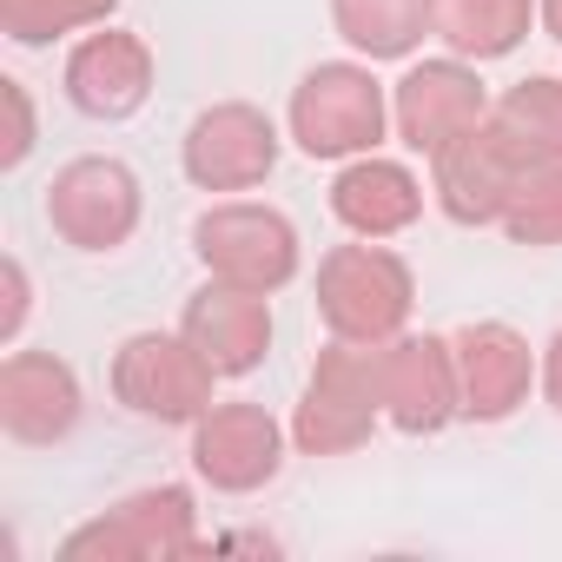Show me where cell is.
<instances>
[{
  "instance_id": "cell-1",
  "label": "cell",
  "mask_w": 562,
  "mask_h": 562,
  "mask_svg": "<svg viewBox=\"0 0 562 562\" xmlns=\"http://www.w3.org/2000/svg\"><path fill=\"white\" fill-rule=\"evenodd\" d=\"M192 238H199V258L212 265V278L238 285V292H271L299 271V232L271 205H218L199 218Z\"/></svg>"
},
{
  "instance_id": "cell-2",
  "label": "cell",
  "mask_w": 562,
  "mask_h": 562,
  "mask_svg": "<svg viewBox=\"0 0 562 562\" xmlns=\"http://www.w3.org/2000/svg\"><path fill=\"white\" fill-rule=\"evenodd\" d=\"M212 364L199 358L192 338H159V331H139L126 338L120 364H113V391L126 397V411L139 417H159V424H199L212 404Z\"/></svg>"
},
{
  "instance_id": "cell-3",
  "label": "cell",
  "mask_w": 562,
  "mask_h": 562,
  "mask_svg": "<svg viewBox=\"0 0 562 562\" xmlns=\"http://www.w3.org/2000/svg\"><path fill=\"white\" fill-rule=\"evenodd\" d=\"M292 133L312 159H351L384 139V93L358 67H318L305 74L292 100Z\"/></svg>"
},
{
  "instance_id": "cell-4",
  "label": "cell",
  "mask_w": 562,
  "mask_h": 562,
  "mask_svg": "<svg viewBox=\"0 0 562 562\" xmlns=\"http://www.w3.org/2000/svg\"><path fill=\"white\" fill-rule=\"evenodd\" d=\"M325 325L338 338H384L411 312V271L384 245H351L325 258Z\"/></svg>"
},
{
  "instance_id": "cell-5",
  "label": "cell",
  "mask_w": 562,
  "mask_h": 562,
  "mask_svg": "<svg viewBox=\"0 0 562 562\" xmlns=\"http://www.w3.org/2000/svg\"><path fill=\"white\" fill-rule=\"evenodd\" d=\"M47 218L80 251H113L139 225V179L126 159H74L47 186Z\"/></svg>"
},
{
  "instance_id": "cell-6",
  "label": "cell",
  "mask_w": 562,
  "mask_h": 562,
  "mask_svg": "<svg viewBox=\"0 0 562 562\" xmlns=\"http://www.w3.org/2000/svg\"><path fill=\"white\" fill-rule=\"evenodd\" d=\"M378 351H358V345H331L325 364L312 371V391H305V417H299V443L331 457L345 443H358L378 417Z\"/></svg>"
},
{
  "instance_id": "cell-7",
  "label": "cell",
  "mask_w": 562,
  "mask_h": 562,
  "mask_svg": "<svg viewBox=\"0 0 562 562\" xmlns=\"http://www.w3.org/2000/svg\"><path fill=\"white\" fill-rule=\"evenodd\" d=\"M186 549H199V536H192V496L179 483L139 490L60 542V555H186Z\"/></svg>"
},
{
  "instance_id": "cell-8",
  "label": "cell",
  "mask_w": 562,
  "mask_h": 562,
  "mask_svg": "<svg viewBox=\"0 0 562 562\" xmlns=\"http://www.w3.org/2000/svg\"><path fill=\"white\" fill-rule=\"evenodd\" d=\"M271 159H278V133L251 106H212L186 133V172L205 192H245L271 172Z\"/></svg>"
},
{
  "instance_id": "cell-9",
  "label": "cell",
  "mask_w": 562,
  "mask_h": 562,
  "mask_svg": "<svg viewBox=\"0 0 562 562\" xmlns=\"http://www.w3.org/2000/svg\"><path fill=\"white\" fill-rule=\"evenodd\" d=\"M80 424V378L47 351H8L0 364V430L14 443H60Z\"/></svg>"
},
{
  "instance_id": "cell-10",
  "label": "cell",
  "mask_w": 562,
  "mask_h": 562,
  "mask_svg": "<svg viewBox=\"0 0 562 562\" xmlns=\"http://www.w3.org/2000/svg\"><path fill=\"white\" fill-rule=\"evenodd\" d=\"M146 93H153V54H146L139 34L106 27V34H87L74 47V60H67V100L87 120H126V113L146 106Z\"/></svg>"
},
{
  "instance_id": "cell-11",
  "label": "cell",
  "mask_w": 562,
  "mask_h": 562,
  "mask_svg": "<svg viewBox=\"0 0 562 562\" xmlns=\"http://www.w3.org/2000/svg\"><path fill=\"white\" fill-rule=\"evenodd\" d=\"M378 397L404 430H443L450 411H463L457 351L437 338H404L397 351L378 358Z\"/></svg>"
},
{
  "instance_id": "cell-12",
  "label": "cell",
  "mask_w": 562,
  "mask_h": 562,
  "mask_svg": "<svg viewBox=\"0 0 562 562\" xmlns=\"http://www.w3.org/2000/svg\"><path fill=\"white\" fill-rule=\"evenodd\" d=\"M192 463L212 490H258L278 476V424L258 404H212L192 430Z\"/></svg>"
},
{
  "instance_id": "cell-13",
  "label": "cell",
  "mask_w": 562,
  "mask_h": 562,
  "mask_svg": "<svg viewBox=\"0 0 562 562\" xmlns=\"http://www.w3.org/2000/svg\"><path fill=\"white\" fill-rule=\"evenodd\" d=\"M397 126L417 153H443L483 126V87L463 67H411L397 87Z\"/></svg>"
},
{
  "instance_id": "cell-14",
  "label": "cell",
  "mask_w": 562,
  "mask_h": 562,
  "mask_svg": "<svg viewBox=\"0 0 562 562\" xmlns=\"http://www.w3.org/2000/svg\"><path fill=\"white\" fill-rule=\"evenodd\" d=\"M186 338L199 345V358H205L218 378H245V371L265 358V345H271L265 292H238V285L199 292L192 312H186Z\"/></svg>"
},
{
  "instance_id": "cell-15",
  "label": "cell",
  "mask_w": 562,
  "mask_h": 562,
  "mask_svg": "<svg viewBox=\"0 0 562 562\" xmlns=\"http://www.w3.org/2000/svg\"><path fill=\"white\" fill-rule=\"evenodd\" d=\"M457 384H463V411L496 424L529 397V345L509 325H470L457 331Z\"/></svg>"
},
{
  "instance_id": "cell-16",
  "label": "cell",
  "mask_w": 562,
  "mask_h": 562,
  "mask_svg": "<svg viewBox=\"0 0 562 562\" xmlns=\"http://www.w3.org/2000/svg\"><path fill=\"white\" fill-rule=\"evenodd\" d=\"M417 205H424L417 179H411L404 166H384V159H358V166H345L338 186H331V212H338L351 232H371V238L404 232V225L417 218Z\"/></svg>"
},
{
  "instance_id": "cell-17",
  "label": "cell",
  "mask_w": 562,
  "mask_h": 562,
  "mask_svg": "<svg viewBox=\"0 0 562 562\" xmlns=\"http://www.w3.org/2000/svg\"><path fill=\"white\" fill-rule=\"evenodd\" d=\"M490 133L509 146L516 166L562 159V80H522V87L496 106Z\"/></svg>"
},
{
  "instance_id": "cell-18",
  "label": "cell",
  "mask_w": 562,
  "mask_h": 562,
  "mask_svg": "<svg viewBox=\"0 0 562 562\" xmlns=\"http://www.w3.org/2000/svg\"><path fill=\"white\" fill-rule=\"evenodd\" d=\"M430 27L476 60H496L522 41L529 27V0H430Z\"/></svg>"
},
{
  "instance_id": "cell-19",
  "label": "cell",
  "mask_w": 562,
  "mask_h": 562,
  "mask_svg": "<svg viewBox=\"0 0 562 562\" xmlns=\"http://www.w3.org/2000/svg\"><path fill=\"white\" fill-rule=\"evenodd\" d=\"M430 21V0H338V27L358 54H411V41Z\"/></svg>"
},
{
  "instance_id": "cell-20",
  "label": "cell",
  "mask_w": 562,
  "mask_h": 562,
  "mask_svg": "<svg viewBox=\"0 0 562 562\" xmlns=\"http://www.w3.org/2000/svg\"><path fill=\"white\" fill-rule=\"evenodd\" d=\"M503 225L522 245H555L562 238V159H542V166H522L516 172L509 205H503Z\"/></svg>"
},
{
  "instance_id": "cell-21",
  "label": "cell",
  "mask_w": 562,
  "mask_h": 562,
  "mask_svg": "<svg viewBox=\"0 0 562 562\" xmlns=\"http://www.w3.org/2000/svg\"><path fill=\"white\" fill-rule=\"evenodd\" d=\"M120 0H0V14H8V41L21 47H41L67 27H87L100 14H113Z\"/></svg>"
},
{
  "instance_id": "cell-22",
  "label": "cell",
  "mask_w": 562,
  "mask_h": 562,
  "mask_svg": "<svg viewBox=\"0 0 562 562\" xmlns=\"http://www.w3.org/2000/svg\"><path fill=\"white\" fill-rule=\"evenodd\" d=\"M0 93H8V106H14V139H8V166H21V159L34 153V100H27V87H21V80H0Z\"/></svg>"
},
{
  "instance_id": "cell-23",
  "label": "cell",
  "mask_w": 562,
  "mask_h": 562,
  "mask_svg": "<svg viewBox=\"0 0 562 562\" xmlns=\"http://www.w3.org/2000/svg\"><path fill=\"white\" fill-rule=\"evenodd\" d=\"M21 325H27V265L8 258V318H0V345H14Z\"/></svg>"
},
{
  "instance_id": "cell-24",
  "label": "cell",
  "mask_w": 562,
  "mask_h": 562,
  "mask_svg": "<svg viewBox=\"0 0 562 562\" xmlns=\"http://www.w3.org/2000/svg\"><path fill=\"white\" fill-rule=\"evenodd\" d=\"M542 391H549V404L562 411V331L549 338V358H542Z\"/></svg>"
},
{
  "instance_id": "cell-25",
  "label": "cell",
  "mask_w": 562,
  "mask_h": 562,
  "mask_svg": "<svg viewBox=\"0 0 562 562\" xmlns=\"http://www.w3.org/2000/svg\"><path fill=\"white\" fill-rule=\"evenodd\" d=\"M542 21H549V34L562 41V0H542Z\"/></svg>"
}]
</instances>
